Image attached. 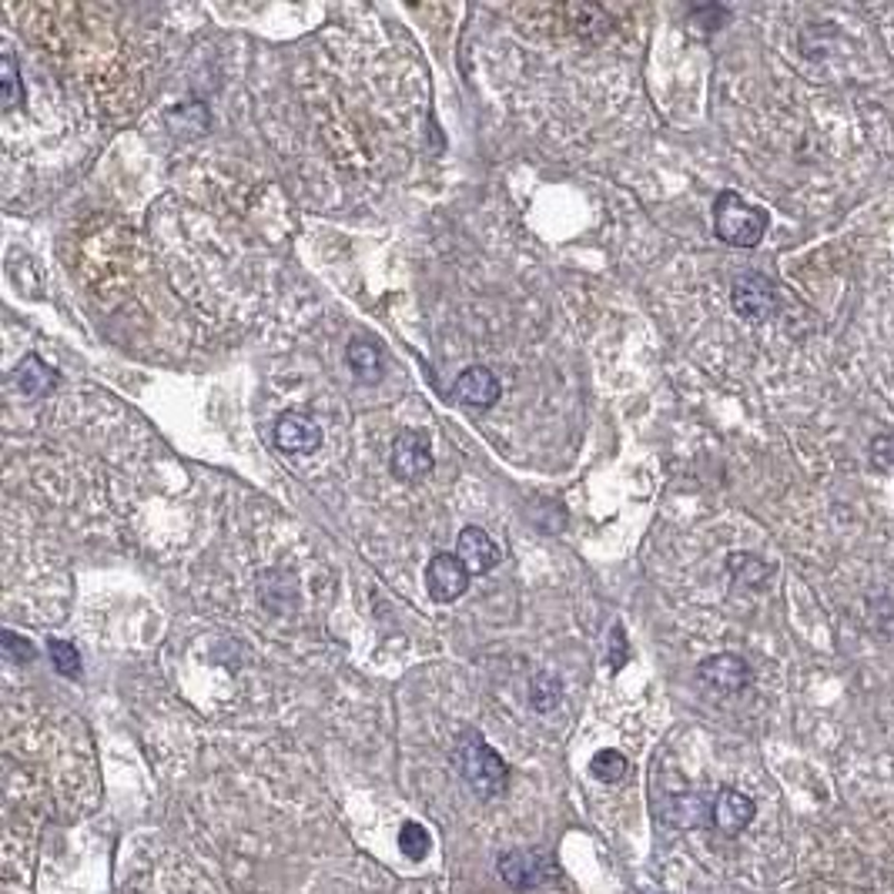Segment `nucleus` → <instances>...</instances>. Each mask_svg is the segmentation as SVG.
<instances>
[{
    "label": "nucleus",
    "mask_w": 894,
    "mask_h": 894,
    "mask_svg": "<svg viewBox=\"0 0 894 894\" xmlns=\"http://www.w3.org/2000/svg\"><path fill=\"white\" fill-rule=\"evenodd\" d=\"M500 877L513 887V891H537L543 884H550L557 877V864L547 851H533V847H513L503 851L500 861Z\"/></svg>",
    "instance_id": "3"
},
{
    "label": "nucleus",
    "mask_w": 894,
    "mask_h": 894,
    "mask_svg": "<svg viewBox=\"0 0 894 894\" xmlns=\"http://www.w3.org/2000/svg\"><path fill=\"white\" fill-rule=\"evenodd\" d=\"M399 851H402L409 861H425L429 851H432V837H429V831H425L419 821H405V824L399 827Z\"/></svg>",
    "instance_id": "16"
},
{
    "label": "nucleus",
    "mask_w": 894,
    "mask_h": 894,
    "mask_svg": "<svg viewBox=\"0 0 894 894\" xmlns=\"http://www.w3.org/2000/svg\"><path fill=\"white\" fill-rule=\"evenodd\" d=\"M470 570L456 553H435L425 570V590L435 603H453L470 590Z\"/></svg>",
    "instance_id": "6"
},
{
    "label": "nucleus",
    "mask_w": 894,
    "mask_h": 894,
    "mask_svg": "<svg viewBox=\"0 0 894 894\" xmlns=\"http://www.w3.org/2000/svg\"><path fill=\"white\" fill-rule=\"evenodd\" d=\"M697 677H700L707 687L720 690V694H740V690L750 687V667H747V660L737 657V654H714V657L700 660Z\"/></svg>",
    "instance_id": "7"
},
{
    "label": "nucleus",
    "mask_w": 894,
    "mask_h": 894,
    "mask_svg": "<svg viewBox=\"0 0 894 894\" xmlns=\"http://www.w3.org/2000/svg\"><path fill=\"white\" fill-rule=\"evenodd\" d=\"M627 664V640H623V630L617 627L613 630V654H610V667L613 670H620Z\"/></svg>",
    "instance_id": "22"
},
{
    "label": "nucleus",
    "mask_w": 894,
    "mask_h": 894,
    "mask_svg": "<svg viewBox=\"0 0 894 894\" xmlns=\"http://www.w3.org/2000/svg\"><path fill=\"white\" fill-rule=\"evenodd\" d=\"M456 764L466 777V784L480 794V797H500L510 787V767L507 760L477 734V730H463L456 740Z\"/></svg>",
    "instance_id": "1"
},
{
    "label": "nucleus",
    "mask_w": 894,
    "mask_h": 894,
    "mask_svg": "<svg viewBox=\"0 0 894 894\" xmlns=\"http://www.w3.org/2000/svg\"><path fill=\"white\" fill-rule=\"evenodd\" d=\"M348 369L362 379V382H375L382 375V352L375 342L369 338H355L348 345Z\"/></svg>",
    "instance_id": "13"
},
{
    "label": "nucleus",
    "mask_w": 894,
    "mask_h": 894,
    "mask_svg": "<svg viewBox=\"0 0 894 894\" xmlns=\"http://www.w3.org/2000/svg\"><path fill=\"white\" fill-rule=\"evenodd\" d=\"M453 395H456L463 405H470V409H490V405H497V399H500V379H497L487 365H470V369L456 379Z\"/></svg>",
    "instance_id": "10"
},
{
    "label": "nucleus",
    "mask_w": 894,
    "mask_h": 894,
    "mask_svg": "<svg viewBox=\"0 0 894 894\" xmlns=\"http://www.w3.org/2000/svg\"><path fill=\"white\" fill-rule=\"evenodd\" d=\"M560 700H563V684H560L553 674H540V677L530 684V704H533V710L550 714V710L560 707Z\"/></svg>",
    "instance_id": "17"
},
{
    "label": "nucleus",
    "mask_w": 894,
    "mask_h": 894,
    "mask_svg": "<svg viewBox=\"0 0 894 894\" xmlns=\"http://www.w3.org/2000/svg\"><path fill=\"white\" fill-rule=\"evenodd\" d=\"M730 305L747 322H767V318L777 315L780 295H777V285L767 275L747 272V275L734 278V285H730Z\"/></svg>",
    "instance_id": "4"
},
{
    "label": "nucleus",
    "mask_w": 894,
    "mask_h": 894,
    "mask_svg": "<svg viewBox=\"0 0 894 894\" xmlns=\"http://www.w3.org/2000/svg\"><path fill=\"white\" fill-rule=\"evenodd\" d=\"M871 463L884 473H894V435L881 432L871 439Z\"/></svg>",
    "instance_id": "20"
},
{
    "label": "nucleus",
    "mask_w": 894,
    "mask_h": 894,
    "mask_svg": "<svg viewBox=\"0 0 894 894\" xmlns=\"http://www.w3.org/2000/svg\"><path fill=\"white\" fill-rule=\"evenodd\" d=\"M754 811H757L754 800H750L747 794L734 790V787H724V790L717 794L714 807H710L714 824H717V831H720L724 837H737V834L754 821Z\"/></svg>",
    "instance_id": "9"
},
{
    "label": "nucleus",
    "mask_w": 894,
    "mask_h": 894,
    "mask_svg": "<svg viewBox=\"0 0 894 894\" xmlns=\"http://www.w3.org/2000/svg\"><path fill=\"white\" fill-rule=\"evenodd\" d=\"M456 557L466 563L470 573H490V570L500 563V547L490 540L487 530H480V527H466V530L460 533Z\"/></svg>",
    "instance_id": "11"
},
{
    "label": "nucleus",
    "mask_w": 894,
    "mask_h": 894,
    "mask_svg": "<svg viewBox=\"0 0 894 894\" xmlns=\"http://www.w3.org/2000/svg\"><path fill=\"white\" fill-rule=\"evenodd\" d=\"M0 640H4V654H8L14 664H35V660H38V647H35L28 637H21V633H14V630H4V633H0Z\"/></svg>",
    "instance_id": "19"
},
{
    "label": "nucleus",
    "mask_w": 894,
    "mask_h": 894,
    "mask_svg": "<svg viewBox=\"0 0 894 894\" xmlns=\"http://www.w3.org/2000/svg\"><path fill=\"white\" fill-rule=\"evenodd\" d=\"M18 385H21L24 395H48L58 385V372L51 365H45L38 355H28L18 365Z\"/></svg>",
    "instance_id": "12"
},
{
    "label": "nucleus",
    "mask_w": 894,
    "mask_h": 894,
    "mask_svg": "<svg viewBox=\"0 0 894 894\" xmlns=\"http://www.w3.org/2000/svg\"><path fill=\"white\" fill-rule=\"evenodd\" d=\"M28 95H24V85H21V71H18V58L14 55H4L0 58V105L8 111H18L24 108Z\"/></svg>",
    "instance_id": "14"
},
{
    "label": "nucleus",
    "mask_w": 894,
    "mask_h": 894,
    "mask_svg": "<svg viewBox=\"0 0 894 894\" xmlns=\"http://www.w3.org/2000/svg\"><path fill=\"white\" fill-rule=\"evenodd\" d=\"M767 212L757 205H747L737 191H720L714 202V232L720 242L734 248H754L767 235Z\"/></svg>",
    "instance_id": "2"
},
{
    "label": "nucleus",
    "mask_w": 894,
    "mask_h": 894,
    "mask_svg": "<svg viewBox=\"0 0 894 894\" xmlns=\"http://www.w3.org/2000/svg\"><path fill=\"white\" fill-rule=\"evenodd\" d=\"M389 470L395 480L402 483H419L432 473V445L429 435L419 429H405L395 435L392 442V456H389Z\"/></svg>",
    "instance_id": "5"
},
{
    "label": "nucleus",
    "mask_w": 894,
    "mask_h": 894,
    "mask_svg": "<svg viewBox=\"0 0 894 894\" xmlns=\"http://www.w3.org/2000/svg\"><path fill=\"white\" fill-rule=\"evenodd\" d=\"M48 657H51V664H55V670H58L61 677H68V680L81 677V654H78L75 644H68V640H51V644H48Z\"/></svg>",
    "instance_id": "18"
},
{
    "label": "nucleus",
    "mask_w": 894,
    "mask_h": 894,
    "mask_svg": "<svg viewBox=\"0 0 894 894\" xmlns=\"http://www.w3.org/2000/svg\"><path fill=\"white\" fill-rule=\"evenodd\" d=\"M727 18H730V14H727V8H720V4H707V8H697V11L690 14V21L700 24V31H707V35H714L717 28H724Z\"/></svg>",
    "instance_id": "21"
},
{
    "label": "nucleus",
    "mask_w": 894,
    "mask_h": 894,
    "mask_svg": "<svg viewBox=\"0 0 894 894\" xmlns=\"http://www.w3.org/2000/svg\"><path fill=\"white\" fill-rule=\"evenodd\" d=\"M627 770H630L627 757H623L620 750H613V747L597 750L593 760H590V774H593L600 784H620V780L627 777Z\"/></svg>",
    "instance_id": "15"
},
{
    "label": "nucleus",
    "mask_w": 894,
    "mask_h": 894,
    "mask_svg": "<svg viewBox=\"0 0 894 894\" xmlns=\"http://www.w3.org/2000/svg\"><path fill=\"white\" fill-rule=\"evenodd\" d=\"M644 894H654V891H644Z\"/></svg>",
    "instance_id": "23"
},
{
    "label": "nucleus",
    "mask_w": 894,
    "mask_h": 894,
    "mask_svg": "<svg viewBox=\"0 0 894 894\" xmlns=\"http://www.w3.org/2000/svg\"><path fill=\"white\" fill-rule=\"evenodd\" d=\"M275 442L282 453H295V456H308L322 445V429L312 415L305 412H285L275 422Z\"/></svg>",
    "instance_id": "8"
}]
</instances>
